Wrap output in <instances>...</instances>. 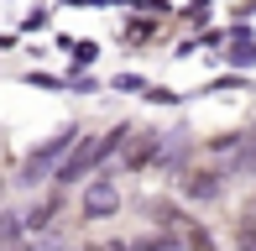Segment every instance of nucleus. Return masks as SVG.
<instances>
[{
  "label": "nucleus",
  "mask_w": 256,
  "mask_h": 251,
  "mask_svg": "<svg viewBox=\"0 0 256 251\" xmlns=\"http://www.w3.org/2000/svg\"><path fill=\"white\" fill-rule=\"evenodd\" d=\"M26 251H68L63 241H37V246H26Z\"/></svg>",
  "instance_id": "1a4fd4ad"
},
{
  "label": "nucleus",
  "mask_w": 256,
  "mask_h": 251,
  "mask_svg": "<svg viewBox=\"0 0 256 251\" xmlns=\"http://www.w3.org/2000/svg\"><path fill=\"white\" fill-rule=\"evenodd\" d=\"M120 210V188H115V178H94V184L84 188V214L89 220H104V214Z\"/></svg>",
  "instance_id": "f03ea898"
},
{
  "label": "nucleus",
  "mask_w": 256,
  "mask_h": 251,
  "mask_svg": "<svg viewBox=\"0 0 256 251\" xmlns=\"http://www.w3.org/2000/svg\"><path fill=\"white\" fill-rule=\"evenodd\" d=\"M52 210H58V204H37V210H32V214H26V225H32V230H42V225H48V220H52Z\"/></svg>",
  "instance_id": "6e6552de"
},
{
  "label": "nucleus",
  "mask_w": 256,
  "mask_h": 251,
  "mask_svg": "<svg viewBox=\"0 0 256 251\" xmlns=\"http://www.w3.org/2000/svg\"><path fill=\"white\" fill-rule=\"evenodd\" d=\"M68 142H74V131H63V136H52V142H42L37 152L26 157V168H21V184H37V178L48 173V168L58 162V157H63V146H68Z\"/></svg>",
  "instance_id": "7ed1b4c3"
},
{
  "label": "nucleus",
  "mask_w": 256,
  "mask_h": 251,
  "mask_svg": "<svg viewBox=\"0 0 256 251\" xmlns=\"http://www.w3.org/2000/svg\"><path fill=\"white\" fill-rule=\"evenodd\" d=\"M183 188H188L194 199H214V194H220V173H214V168H199V173L183 178Z\"/></svg>",
  "instance_id": "39448f33"
},
{
  "label": "nucleus",
  "mask_w": 256,
  "mask_h": 251,
  "mask_svg": "<svg viewBox=\"0 0 256 251\" xmlns=\"http://www.w3.org/2000/svg\"><path fill=\"white\" fill-rule=\"evenodd\" d=\"M172 251H178V246H172Z\"/></svg>",
  "instance_id": "f8f14e48"
},
{
  "label": "nucleus",
  "mask_w": 256,
  "mask_h": 251,
  "mask_svg": "<svg viewBox=\"0 0 256 251\" xmlns=\"http://www.w3.org/2000/svg\"><path fill=\"white\" fill-rule=\"evenodd\" d=\"M236 63H256V48H236Z\"/></svg>",
  "instance_id": "9d476101"
},
{
  "label": "nucleus",
  "mask_w": 256,
  "mask_h": 251,
  "mask_svg": "<svg viewBox=\"0 0 256 251\" xmlns=\"http://www.w3.org/2000/svg\"><path fill=\"white\" fill-rule=\"evenodd\" d=\"M183 241H188V251H214L209 230H199V225H188V230H183Z\"/></svg>",
  "instance_id": "0eeeda50"
},
{
  "label": "nucleus",
  "mask_w": 256,
  "mask_h": 251,
  "mask_svg": "<svg viewBox=\"0 0 256 251\" xmlns=\"http://www.w3.org/2000/svg\"><path fill=\"white\" fill-rule=\"evenodd\" d=\"M236 246L256 251V214H240V220H236Z\"/></svg>",
  "instance_id": "423d86ee"
},
{
  "label": "nucleus",
  "mask_w": 256,
  "mask_h": 251,
  "mask_svg": "<svg viewBox=\"0 0 256 251\" xmlns=\"http://www.w3.org/2000/svg\"><path fill=\"white\" fill-rule=\"evenodd\" d=\"M120 142H126V131H120V126H115L110 136H100V142H78L74 152L63 157V168H58V178H63V184H74V178H84L89 168H94V162H100L104 152H115V146H120Z\"/></svg>",
  "instance_id": "f257e3e1"
},
{
  "label": "nucleus",
  "mask_w": 256,
  "mask_h": 251,
  "mask_svg": "<svg viewBox=\"0 0 256 251\" xmlns=\"http://www.w3.org/2000/svg\"><path fill=\"white\" fill-rule=\"evenodd\" d=\"M94 251H136V246H126V241H104V246H94Z\"/></svg>",
  "instance_id": "9b49d317"
},
{
  "label": "nucleus",
  "mask_w": 256,
  "mask_h": 251,
  "mask_svg": "<svg viewBox=\"0 0 256 251\" xmlns=\"http://www.w3.org/2000/svg\"><path fill=\"white\" fill-rule=\"evenodd\" d=\"M157 152H162L157 131H142V136H131V142H126V168H131V173H142V168L152 162Z\"/></svg>",
  "instance_id": "20e7f679"
}]
</instances>
